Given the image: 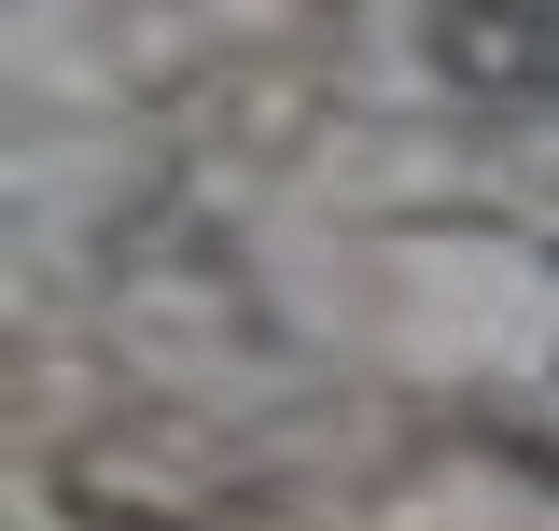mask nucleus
<instances>
[{
    "mask_svg": "<svg viewBox=\"0 0 559 531\" xmlns=\"http://www.w3.org/2000/svg\"><path fill=\"white\" fill-rule=\"evenodd\" d=\"M433 70L462 98H559V0H433Z\"/></svg>",
    "mask_w": 559,
    "mask_h": 531,
    "instance_id": "obj_1",
    "label": "nucleus"
}]
</instances>
